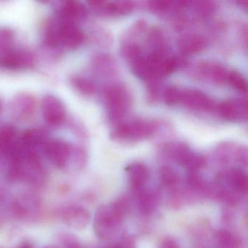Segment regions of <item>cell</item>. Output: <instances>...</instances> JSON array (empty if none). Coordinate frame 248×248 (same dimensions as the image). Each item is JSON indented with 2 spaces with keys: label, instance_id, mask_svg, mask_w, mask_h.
<instances>
[{
  "label": "cell",
  "instance_id": "e0dca14e",
  "mask_svg": "<svg viewBox=\"0 0 248 248\" xmlns=\"http://www.w3.org/2000/svg\"><path fill=\"white\" fill-rule=\"evenodd\" d=\"M135 193L137 197L139 211L145 216H149L153 213L159 203V194L157 192L144 188Z\"/></svg>",
  "mask_w": 248,
  "mask_h": 248
},
{
  "label": "cell",
  "instance_id": "7a4b0ae2",
  "mask_svg": "<svg viewBox=\"0 0 248 248\" xmlns=\"http://www.w3.org/2000/svg\"><path fill=\"white\" fill-rule=\"evenodd\" d=\"M159 127L158 122L147 119L123 121L114 126L111 138L120 142L140 141L153 136Z\"/></svg>",
  "mask_w": 248,
  "mask_h": 248
},
{
  "label": "cell",
  "instance_id": "ffe728a7",
  "mask_svg": "<svg viewBox=\"0 0 248 248\" xmlns=\"http://www.w3.org/2000/svg\"><path fill=\"white\" fill-rule=\"evenodd\" d=\"M159 180L162 185L171 191L179 188L181 177L176 170L170 166H163L159 172Z\"/></svg>",
  "mask_w": 248,
  "mask_h": 248
},
{
  "label": "cell",
  "instance_id": "7402d4cb",
  "mask_svg": "<svg viewBox=\"0 0 248 248\" xmlns=\"http://www.w3.org/2000/svg\"><path fill=\"white\" fill-rule=\"evenodd\" d=\"M189 7L192 8L195 15L200 19H206L213 15L216 11L214 2L210 1L189 2Z\"/></svg>",
  "mask_w": 248,
  "mask_h": 248
},
{
  "label": "cell",
  "instance_id": "1f68e13d",
  "mask_svg": "<svg viewBox=\"0 0 248 248\" xmlns=\"http://www.w3.org/2000/svg\"><path fill=\"white\" fill-rule=\"evenodd\" d=\"M1 108H2V104H1V102H0V111H1Z\"/></svg>",
  "mask_w": 248,
  "mask_h": 248
},
{
  "label": "cell",
  "instance_id": "4316f807",
  "mask_svg": "<svg viewBox=\"0 0 248 248\" xmlns=\"http://www.w3.org/2000/svg\"><path fill=\"white\" fill-rule=\"evenodd\" d=\"M183 62L179 57L176 56H168L163 62L160 66V76L163 79L165 77L168 76L171 74L176 72L177 69L182 66Z\"/></svg>",
  "mask_w": 248,
  "mask_h": 248
},
{
  "label": "cell",
  "instance_id": "3957f363",
  "mask_svg": "<svg viewBox=\"0 0 248 248\" xmlns=\"http://www.w3.org/2000/svg\"><path fill=\"white\" fill-rule=\"evenodd\" d=\"M104 98L108 121L114 126L124 121L131 107L127 88L120 84L108 85L104 90Z\"/></svg>",
  "mask_w": 248,
  "mask_h": 248
},
{
  "label": "cell",
  "instance_id": "5b68a950",
  "mask_svg": "<svg viewBox=\"0 0 248 248\" xmlns=\"http://www.w3.org/2000/svg\"><path fill=\"white\" fill-rule=\"evenodd\" d=\"M216 185L242 197L248 192V175L239 168L225 170L219 173Z\"/></svg>",
  "mask_w": 248,
  "mask_h": 248
},
{
  "label": "cell",
  "instance_id": "44dd1931",
  "mask_svg": "<svg viewBox=\"0 0 248 248\" xmlns=\"http://www.w3.org/2000/svg\"><path fill=\"white\" fill-rule=\"evenodd\" d=\"M94 68L100 75L111 76L115 75L117 72V65L113 58L108 55L101 54L94 59Z\"/></svg>",
  "mask_w": 248,
  "mask_h": 248
},
{
  "label": "cell",
  "instance_id": "d4e9b609",
  "mask_svg": "<svg viewBox=\"0 0 248 248\" xmlns=\"http://www.w3.org/2000/svg\"><path fill=\"white\" fill-rule=\"evenodd\" d=\"M14 107V111H16L17 114L21 116V117L31 115V113L34 111V99H32L31 97L25 96V95L20 97L16 101Z\"/></svg>",
  "mask_w": 248,
  "mask_h": 248
},
{
  "label": "cell",
  "instance_id": "4dcf8cb0",
  "mask_svg": "<svg viewBox=\"0 0 248 248\" xmlns=\"http://www.w3.org/2000/svg\"><path fill=\"white\" fill-rule=\"evenodd\" d=\"M18 248H33L32 245L30 243H24L23 245H21V246Z\"/></svg>",
  "mask_w": 248,
  "mask_h": 248
},
{
  "label": "cell",
  "instance_id": "603a6c76",
  "mask_svg": "<svg viewBox=\"0 0 248 248\" xmlns=\"http://www.w3.org/2000/svg\"><path fill=\"white\" fill-rule=\"evenodd\" d=\"M216 241L219 248H239L240 243L232 232L219 230L216 234Z\"/></svg>",
  "mask_w": 248,
  "mask_h": 248
},
{
  "label": "cell",
  "instance_id": "6da1fadb",
  "mask_svg": "<svg viewBox=\"0 0 248 248\" xmlns=\"http://www.w3.org/2000/svg\"><path fill=\"white\" fill-rule=\"evenodd\" d=\"M130 209L125 197H119L112 202L98 207L94 216L95 235L103 240L112 239L118 233Z\"/></svg>",
  "mask_w": 248,
  "mask_h": 248
},
{
  "label": "cell",
  "instance_id": "4fadbf2b",
  "mask_svg": "<svg viewBox=\"0 0 248 248\" xmlns=\"http://www.w3.org/2000/svg\"><path fill=\"white\" fill-rule=\"evenodd\" d=\"M217 158L219 162L228 164L231 161L244 165L248 163V152L245 147L236 146L232 143L220 145L217 150Z\"/></svg>",
  "mask_w": 248,
  "mask_h": 248
},
{
  "label": "cell",
  "instance_id": "7c38bea8",
  "mask_svg": "<svg viewBox=\"0 0 248 248\" xmlns=\"http://www.w3.org/2000/svg\"><path fill=\"white\" fill-rule=\"evenodd\" d=\"M126 174L132 189L136 192L146 188L149 178L147 167L141 162H132L125 168Z\"/></svg>",
  "mask_w": 248,
  "mask_h": 248
},
{
  "label": "cell",
  "instance_id": "ac0fdd59",
  "mask_svg": "<svg viewBox=\"0 0 248 248\" xmlns=\"http://www.w3.org/2000/svg\"><path fill=\"white\" fill-rule=\"evenodd\" d=\"M87 10L80 2L69 1L63 4L59 14V20L76 24L77 21L85 18Z\"/></svg>",
  "mask_w": 248,
  "mask_h": 248
},
{
  "label": "cell",
  "instance_id": "5bb4252c",
  "mask_svg": "<svg viewBox=\"0 0 248 248\" xmlns=\"http://www.w3.org/2000/svg\"><path fill=\"white\" fill-rule=\"evenodd\" d=\"M178 50L184 56L198 54L207 47V40L199 34H185L178 39Z\"/></svg>",
  "mask_w": 248,
  "mask_h": 248
},
{
  "label": "cell",
  "instance_id": "9a60e30c",
  "mask_svg": "<svg viewBox=\"0 0 248 248\" xmlns=\"http://www.w3.org/2000/svg\"><path fill=\"white\" fill-rule=\"evenodd\" d=\"M34 56L26 50H11L0 59V63L8 69L28 67L34 63Z\"/></svg>",
  "mask_w": 248,
  "mask_h": 248
},
{
  "label": "cell",
  "instance_id": "f546056e",
  "mask_svg": "<svg viewBox=\"0 0 248 248\" xmlns=\"http://www.w3.org/2000/svg\"><path fill=\"white\" fill-rule=\"evenodd\" d=\"M158 248H180V247L173 238L165 237L161 241Z\"/></svg>",
  "mask_w": 248,
  "mask_h": 248
},
{
  "label": "cell",
  "instance_id": "f1b7e54d",
  "mask_svg": "<svg viewBox=\"0 0 248 248\" xmlns=\"http://www.w3.org/2000/svg\"><path fill=\"white\" fill-rule=\"evenodd\" d=\"M137 244L133 236H125L122 237L120 240L111 244L106 248H136Z\"/></svg>",
  "mask_w": 248,
  "mask_h": 248
},
{
  "label": "cell",
  "instance_id": "30bf717a",
  "mask_svg": "<svg viewBox=\"0 0 248 248\" xmlns=\"http://www.w3.org/2000/svg\"><path fill=\"white\" fill-rule=\"evenodd\" d=\"M91 5L97 12L108 17L128 15L136 8V4L131 1H95Z\"/></svg>",
  "mask_w": 248,
  "mask_h": 248
},
{
  "label": "cell",
  "instance_id": "d6986e66",
  "mask_svg": "<svg viewBox=\"0 0 248 248\" xmlns=\"http://www.w3.org/2000/svg\"><path fill=\"white\" fill-rule=\"evenodd\" d=\"M16 131L11 127H4L0 130V153L11 157L16 146Z\"/></svg>",
  "mask_w": 248,
  "mask_h": 248
},
{
  "label": "cell",
  "instance_id": "cb8c5ba5",
  "mask_svg": "<svg viewBox=\"0 0 248 248\" xmlns=\"http://www.w3.org/2000/svg\"><path fill=\"white\" fill-rule=\"evenodd\" d=\"M71 83L72 86L82 95H91L95 93L96 91L95 84L84 77H73L71 79Z\"/></svg>",
  "mask_w": 248,
  "mask_h": 248
},
{
  "label": "cell",
  "instance_id": "ba28073f",
  "mask_svg": "<svg viewBox=\"0 0 248 248\" xmlns=\"http://www.w3.org/2000/svg\"><path fill=\"white\" fill-rule=\"evenodd\" d=\"M45 121L50 126H59L63 123L66 109L62 101L54 95H46L42 104Z\"/></svg>",
  "mask_w": 248,
  "mask_h": 248
},
{
  "label": "cell",
  "instance_id": "8fae6325",
  "mask_svg": "<svg viewBox=\"0 0 248 248\" xmlns=\"http://www.w3.org/2000/svg\"><path fill=\"white\" fill-rule=\"evenodd\" d=\"M197 72L201 78L216 85H227L230 69L214 62H202L197 66Z\"/></svg>",
  "mask_w": 248,
  "mask_h": 248
},
{
  "label": "cell",
  "instance_id": "83f0119b",
  "mask_svg": "<svg viewBox=\"0 0 248 248\" xmlns=\"http://www.w3.org/2000/svg\"><path fill=\"white\" fill-rule=\"evenodd\" d=\"M181 89L178 87L168 86L165 88L163 93V99L165 104L168 106H175L179 104Z\"/></svg>",
  "mask_w": 248,
  "mask_h": 248
},
{
  "label": "cell",
  "instance_id": "9c48e42d",
  "mask_svg": "<svg viewBox=\"0 0 248 248\" xmlns=\"http://www.w3.org/2000/svg\"><path fill=\"white\" fill-rule=\"evenodd\" d=\"M45 154L55 166L64 168L72 155V149L66 142L62 140H50L45 143Z\"/></svg>",
  "mask_w": 248,
  "mask_h": 248
},
{
  "label": "cell",
  "instance_id": "277c9868",
  "mask_svg": "<svg viewBox=\"0 0 248 248\" xmlns=\"http://www.w3.org/2000/svg\"><path fill=\"white\" fill-rule=\"evenodd\" d=\"M165 155L184 167L187 172H199L206 165L203 155L193 151L183 142H170L163 146Z\"/></svg>",
  "mask_w": 248,
  "mask_h": 248
},
{
  "label": "cell",
  "instance_id": "2e32d148",
  "mask_svg": "<svg viewBox=\"0 0 248 248\" xmlns=\"http://www.w3.org/2000/svg\"><path fill=\"white\" fill-rule=\"evenodd\" d=\"M64 223L69 227L82 229L89 223L91 215L89 211L82 207H70L63 213Z\"/></svg>",
  "mask_w": 248,
  "mask_h": 248
},
{
  "label": "cell",
  "instance_id": "484cf974",
  "mask_svg": "<svg viewBox=\"0 0 248 248\" xmlns=\"http://www.w3.org/2000/svg\"><path fill=\"white\" fill-rule=\"evenodd\" d=\"M227 85L241 93H246L248 91V82L245 77L236 70H230L228 77Z\"/></svg>",
  "mask_w": 248,
  "mask_h": 248
},
{
  "label": "cell",
  "instance_id": "8992f818",
  "mask_svg": "<svg viewBox=\"0 0 248 248\" xmlns=\"http://www.w3.org/2000/svg\"><path fill=\"white\" fill-rule=\"evenodd\" d=\"M217 114L223 120L232 123L246 121L248 103L246 98H237L225 100L216 107Z\"/></svg>",
  "mask_w": 248,
  "mask_h": 248
},
{
  "label": "cell",
  "instance_id": "52a82bcc",
  "mask_svg": "<svg viewBox=\"0 0 248 248\" xmlns=\"http://www.w3.org/2000/svg\"><path fill=\"white\" fill-rule=\"evenodd\" d=\"M179 104L191 111L207 112L215 107L213 100L202 91L195 89H181Z\"/></svg>",
  "mask_w": 248,
  "mask_h": 248
}]
</instances>
